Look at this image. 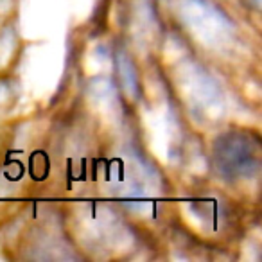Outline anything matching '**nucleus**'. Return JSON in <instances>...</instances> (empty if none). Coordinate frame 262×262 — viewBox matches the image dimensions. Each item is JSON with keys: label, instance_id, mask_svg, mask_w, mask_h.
<instances>
[{"label": "nucleus", "instance_id": "obj_1", "mask_svg": "<svg viewBox=\"0 0 262 262\" xmlns=\"http://www.w3.org/2000/svg\"><path fill=\"white\" fill-rule=\"evenodd\" d=\"M214 160L225 178H251L260 167V144L246 131H228L215 142Z\"/></svg>", "mask_w": 262, "mask_h": 262}]
</instances>
